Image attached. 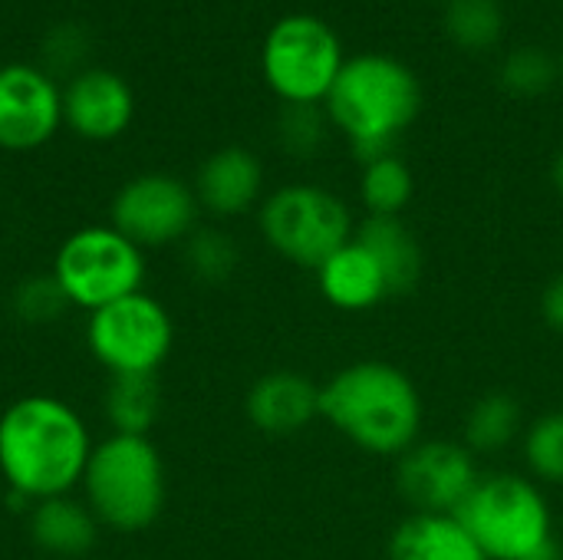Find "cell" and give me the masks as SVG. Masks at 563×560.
Masks as SVG:
<instances>
[{
  "label": "cell",
  "mask_w": 563,
  "mask_h": 560,
  "mask_svg": "<svg viewBox=\"0 0 563 560\" xmlns=\"http://www.w3.org/2000/svg\"><path fill=\"white\" fill-rule=\"evenodd\" d=\"M525 560H563V551H561V545L558 541H548L544 548H538L531 558H525Z\"/></svg>",
  "instance_id": "30"
},
{
  "label": "cell",
  "mask_w": 563,
  "mask_h": 560,
  "mask_svg": "<svg viewBox=\"0 0 563 560\" xmlns=\"http://www.w3.org/2000/svg\"><path fill=\"white\" fill-rule=\"evenodd\" d=\"M198 221L195 188L175 175L148 172L125 182L112 198V228L142 251L185 241Z\"/></svg>",
  "instance_id": "10"
},
{
  "label": "cell",
  "mask_w": 563,
  "mask_h": 560,
  "mask_svg": "<svg viewBox=\"0 0 563 560\" xmlns=\"http://www.w3.org/2000/svg\"><path fill=\"white\" fill-rule=\"evenodd\" d=\"M389 560H488L455 515H412L393 541Z\"/></svg>",
  "instance_id": "18"
},
{
  "label": "cell",
  "mask_w": 563,
  "mask_h": 560,
  "mask_svg": "<svg viewBox=\"0 0 563 560\" xmlns=\"http://www.w3.org/2000/svg\"><path fill=\"white\" fill-rule=\"evenodd\" d=\"M181 257H185V267L195 281L221 284L238 267V244L231 241V234H224L218 228H195L185 238Z\"/></svg>",
  "instance_id": "25"
},
{
  "label": "cell",
  "mask_w": 563,
  "mask_h": 560,
  "mask_svg": "<svg viewBox=\"0 0 563 560\" xmlns=\"http://www.w3.org/2000/svg\"><path fill=\"white\" fill-rule=\"evenodd\" d=\"M525 459L528 469L544 482H563V413L541 416L525 436Z\"/></svg>",
  "instance_id": "27"
},
{
  "label": "cell",
  "mask_w": 563,
  "mask_h": 560,
  "mask_svg": "<svg viewBox=\"0 0 563 560\" xmlns=\"http://www.w3.org/2000/svg\"><path fill=\"white\" fill-rule=\"evenodd\" d=\"M478 482L472 452L445 439L409 446L396 465V488L416 515H455Z\"/></svg>",
  "instance_id": "11"
},
{
  "label": "cell",
  "mask_w": 563,
  "mask_h": 560,
  "mask_svg": "<svg viewBox=\"0 0 563 560\" xmlns=\"http://www.w3.org/2000/svg\"><path fill=\"white\" fill-rule=\"evenodd\" d=\"M561 63L541 46H515L498 66V86L515 99H538L554 89Z\"/></svg>",
  "instance_id": "24"
},
{
  "label": "cell",
  "mask_w": 563,
  "mask_h": 560,
  "mask_svg": "<svg viewBox=\"0 0 563 560\" xmlns=\"http://www.w3.org/2000/svg\"><path fill=\"white\" fill-rule=\"evenodd\" d=\"M264 188V165L254 152L241 145H228L211 152L195 175L198 208L214 218H238L251 211Z\"/></svg>",
  "instance_id": "14"
},
{
  "label": "cell",
  "mask_w": 563,
  "mask_h": 560,
  "mask_svg": "<svg viewBox=\"0 0 563 560\" xmlns=\"http://www.w3.org/2000/svg\"><path fill=\"white\" fill-rule=\"evenodd\" d=\"M82 502L96 521L119 535L145 531L165 505V465L148 436H109L92 446Z\"/></svg>",
  "instance_id": "4"
},
{
  "label": "cell",
  "mask_w": 563,
  "mask_h": 560,
  "mask_svg": "<svg viewBox=\"0 0 563 560\" xmlns=\"http://www.w3.org/2000/svg\"><path fill=\"white\" fill-rule=\"evenodd\" d=\"M541 314L548 320L551 330L563 333V271L544 287V297H541Z\"/></svg>",
  "instance_id": "29"
},
{
  "label": "cell",
  "mask_w": 563,
  "mask_h": 560,
  "mask_svg": "<svg viewBox=\"0 0 563 560\" xmlns=\"http://www.w3.org/2000/svg\"><path fill=\"white\" fill-rule=\"evenodd\" d=\"M13 310H16V317L23 323L43 327V323L59 320L69 310V300H66V294H63V287L56 284L53 274H40V277H30V281H23L16 287Z\"/></svg>",
  "instance_id": "28"
},
{
  "label": "cell",
  "mask_w": 563,
  "mask_h": 560,
  "mask_svg": "<svg viewBox=\"0 0 563 560\" xmlns=\"http://www.w3.org/2000/svg\"><path fill=\"white\" fill-rule=\"evenodd\" d=\"M320 416L373 455H402L422 429V399L399 366L366 360L320 389Z\"/></svg>",
  "instance_id": "3"
},
{
  "label": "cell",
  "mask_w": 563,
  "mask_h": 560,
  "mask_svg": "<svg viewBox=\"0 0 563 560\" xmlns=\"http://www.w3.org/2000/svg\"><path fill=\"white\" fill-rule=\"evenodd\" d=\"M92 446L82 416L56 396H23L0 416V475L30 505L82 485Z\"/></svg>",
  "instance_id": "1"
},
{
  "label": "cell",
  "mask_w": 563,
  "mask_h": 560,
  "mask_svg": "<svg viewBox=\"0 0 563 560\" xmlns=\"http://www.w3.org/2000/svg\"><path fill=\"white\" fill-rule=\"evenodd\" d=\"M412 191H416L412 168L396 152L363 162L360 198H363L369 215H376V218H399V211L412 201Z\"/></svg>",
  "instance_id": "22"
},
{
  "label": "cell",
  "mask_w": 563,
  "mask_h": 560,
  "mask_svg": "<svg viewBox=\"0 0 563 560\" xmlns=\"http://www.w3.org/2000/svg\"><path fill=\"white\" fill-rule=\"evenodd\" d=\"M521 429V406L511 393H485L465 419V446L478 455H495L515 442Z\"/></svg>",
  "instance_id": "23"
},
{
  "label": "cell",
  "mask_w": 563,
  "mask_h": 560,
  "mask_svg": "<svg viewBox=\"0 0 563 560\" xmlns=\"http://www.w3.org/2000/svg\"><path fill=\"white\" fill-rule=\"evenodd\" d=\"M435 3H452V0H435Z\"/></svg>",
  "instance_id": "32"
},
{
  "label": "cell",
  "mask_w": 563,
  "mask_h": 560,
  "mask_svg": "<svg viewBox=\"0 0 563 560\" xmlns=\"http://www.w3.org/2000/svg\"><path fill=\"white\" fill-rule=\"evenodd\" d=\"M343 63L336 30L313 13L280 17L261 46L264 83L284 106H323Z\"/></svg>",
  "instance_id": "5"
},
{
  "label": "cell",
  "mask_w": 563,
  "mask_h": 560,
  "mask_svg": "<svg viewBox=\"0 0 563 560\" xmlns=\"http://www.w3.org/2000/svg\"><path fill=\"white\" fill-rule=\"evenodd\" d=\"M323 109L350 149L369 162L396 152L399 135L419 119L422 83L399 56L356 53L343 63Z\"/></svg>",
  "instance_id": "2"
},
{
  "label": "cell",
  "mask_w": 563,
  "mask_h": 560,
  "mask_svg": "<svg viewBox=\"0 0 563 560\" xmlns=\"http://www.w3.org/2000/svg\"><path fill=\"white\" fill-rule=\"evenodd\" d=\"M172 343V314L145 290L92 310L86 323V347L109 376H155Z\"/></svg>",
  "instance_id": "9"
},
{
  "label": "cell",
  "mask_w": 563,
  "mask_h": 560,
  "mask_svg": "<svg viewBox=\"0 0 563 560\" xmlns=\"http://www.w3.org/2000/svg\"><path fill=\"white\" fill-rule=\"evenodd\" d=\"M561 76H563V59H561Z\"/></svg>",
  "instance_id": "33"
},
{
  "label": "cell",
  "mask_w": 563,
  "mask_h": 560,
  "mask_svg": "<svg viewBox=\"0 0 563 560\" xmlns=\"http://www.w3.org/2000/svg\"><path fill=\"white\" fill-rule=\"evenodd\" d=\"M244 409L257 432L297 436L320 416V389L294 370H274L251 386Z\"/></svg>",
  "instance_id": "15"
},
{
  "label": "cell",
  "mask_w": 563,
  "mask_h": 560,
  "mask_svg": "<svg viewBox=\"0 0 563 560\" xmlns=\"http://www.w3.org/2000/svg\"><path fill=\"white\" fill-rule=\"evenodd\" d=\"M99 521L86 502L73 495H56L36 502L30 512V538L43 554L53 558H82L99 535Z\"/></svg>",
  "instance_id": "17"
},
{
  "label": "cell",
  "mask_w": 563,
  "mask_h": 560,
  "mask_svg": "<svg viewBox=\"0 0 563 560\" xmlns=\"http://www.w3.org/2000/svg\"><path fill=\"white\" fill-rule=\"evenodd\" d=\"M63 125V89L30 63L0 66V149L30 152L46 145Z\"/></svg>",
  "instance_id": "12"
},
{
  "label": "cell",
  "mask_w": 563,
  "mask_h": 560,
  "mask_svg": "<svg viewBox=\"0 0 563 560\" xmlns=\"http://www.w3.org/2000/svg\"><path fill=\"white\" fill-rule=\"evenodd\" d=\"M162 413L155 376H112L106 386V419L115 436H148Z\"/></svg>",
  "instance_id": "20"
},
{
  "label": "cell",
  "mask_w": 563,
  "mask_h": 560,
  "mask_svg": "<svg viewBox=\"0 0 563 560\" xmlns=\"http://www.w3.org/2000/svg\"><path fill=\"white\" fill-rule=\"evenodd\" d=\"M488 560H525L554 541L541 488L521 475H488L455 512Z\"/></svg>",
  "instance_id": "6"
},
{
  "label": "cell",
  "mask_w": 563,
  "mask_h": 560,
  "mask_svg": "<svg viewBox=\"0 0 563 560\" xmlns=\"http://www.w3.org/2000/svg\"><path fill=\"white\" fill-rule=\"evenodd\" d=\"M264 241L300 267H320L353 241V215L323 185H284L264 198L257 215Z\"/></svg>",
  "instance_id": "8"
},
{
  "label": "cell",
  "mask_w": 563,
  "mask_h": 560,
  "mask_svg": "<svg viewBox=\"0 0 563 560\" xmlns=\"http://www.w3.org/2000/svg\"><path fill=\"white\" fill-rule=\"evenodd\" d=\"M508 33V13L498 0H452L445 3V36L462 53H492Z\"/></svg>",
  "instance_id": "21"
},
{
  "label": "cell",
  "mask_w": 563,
  "mask_h": 560,
  "mask_svg": "<svg viewBox=\"0 0 563 560\" xmlns=\"http://www.w3.org/2000/svg\"><path fill=\"white\" fill-rule=\"evenodd\" d=\"M327 129H330V119L323 106H284L280 122H277V139L284 152L297 158H310L323 149Z\"/></svg>",
  "instance_id": "26"
},
{
  "label": "cell",
  "mask_w": 563,
  "mask_h": 560,
  "mask_svg": "<svg viewBox=\"0 0 563 560\" xmlns=\"http://www.w3.org/2000/svg\"><path fill=\"white\" fill-rule=\"evenodd\" d=\"M132 112L135 96L112 69H82L63 89V122L89 142H109L122 135L132 122Z\"/></svg>",
  "instance_id": "13"
},
{
  "label": "cell",
  "mask_w": 563,
  "mask_h": 560,
  "mask_svg": "<svg viewBox=\"0 0 563 560\" xmlns=\"http://www.w3.org/2000/svg\"><path fill=\"white\" fill-rule=\"evenodd\" d=\"M554 185H558V191L563 195V149L558 152V158H554Z\"/></svg>",
  "instance_id": "31"
},
{
  "label": "cell",
  "mask_w": 563,
  "mask_h": 560,
  "mask_svg": "<svg viewBox=\"0 0 563 560\" xmlns=\"http://www.w3.org/2000/svg\"><path fill=\"white\" fill-rule=\"evenodd\" d=\"M49 274L63 287L69 307L92 314L142 290L145 251L112 224H89L59 244Z\"/></svg>",
  "instance_id": "7"
},
{
  "label": "cell",
  "mask_w": 563,
  "mask_h": 560,
  "mask_svg": "<svg viewBox=\"0 0 563 560\" xmlns=\"http://www.w3.org/2000/svg\"><path fill=\"white\" fill-rule=\"evenodd\" d=\"M317 281H320V294L336 310H350V314L369 310V307H376L379 300L389 297V287H386V277H383L379 264L356 241H350L333 257H327L317 267Z\"/></svg>",
  "instance_id": "16"
},
{
  "label": "cell",
  "mask_w": 563,
  "mask_h": 560,
  "mask_svg": "<svg viewBox=\"0 0 563 560\" xmlns=\"http://www.w3.org/2000/svg\"><path fill=\"white\" fill-rule=\"evenodd\" d=\"M356 244H363L369 257L379 264L389 297H406L416 290L422 277V248L399 218L369 215L356 231Z\"/></svg>",
  "instance_id": "19"
}]
</instances>
